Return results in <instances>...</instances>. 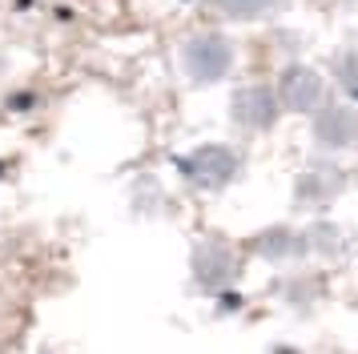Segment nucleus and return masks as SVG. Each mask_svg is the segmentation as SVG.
<instances>
[{
  "mask_svg": "<svg viewBox=\"0 0 358 354\" xmlns=\"http://www.w3.org/2000/svg\"><path fill=\"white\" fill-rule=\"evenodd\" d=\"M178 69L197 89L222 85L238 69V45L222 29H194L189 36H181L178 45Z\"/></svg>",
  "mask_w": 358,
  "mask_h": 354,
  "instance_id": "nucleus-1",
  "label": "nucleus"
},
{
  "mask_svg": "<svg viewBox=\"0 0 358 354\" xmlns=\"http://www.w3.org/2000/svg\"><path fill=\"white\" fill-rule=\"evenodd\" d=\"M213 13H222L226 20H238V24H250V20H270L278 16L290 0H206Z\"/></svg>",
  "mask_w": 358,
  "mask_h": 354,
  "instance_id": "nucleus-9",
  "label": "nucleus"
},
{
  "mask_svg": "<svg viewBox=\"0 0 358 354\" xmlns=\"http://www.w3.org/2000/svg\"><path fill=\"white\" fill-rule=\"evenodd\" d=\"M178 174L185 177V185H194V190H206V193H217L234 185L238 177H242V153L226 141H206L189 149V153H181L178 157Z\"/></svg>",
  "mask_w": 358,
  "mask_h": 354,
  "instance_id": "nucleus-2",
  "label": "nucleus"
},
{
  "mask_svg": "<svg viewBox=\"0 0 358 354\" xmlns=\"http://www.w3.org/2000/svg\"><path fill=\"white\" fill-rule=\"evenodd\" d=\"M229 125L238 133H270V129L282 121V101H278L274 85L266 80H250V85H238L229 93Z\"/></svg>",
  "mask_w": 358,
  "mask_h": 354,
  "instance_id": "nucleus-4",
  "label": "nucleus"
},
{
  "mask_svg": "<svg viewBox=\"0 0 358 354\" xmlns=\"http://www.w3.org/2000/svg\"><path fill=\"white\" fill-rule=\"evenodd\" d=\"M310 137L322 153H346L358 149V105L350 101H326L322 109L310 117Z\"/></svg>",
  "mask_w": 358,
  "mask_h": 354,
  "instance_id": "nucleus-6",
  "label": "nucleus"
},
{
  "mask_svg": "<svg viewBox=\"0 0 358 354\" xmlns=\"http://www.w3.org/2000/svg\"><path fill=\"white\" fill-rule=\"evenodd\" d=\"M250 250L266 262H298L310 254V234L294 229V225H270V229L254 234Z\"/></svg>",
  "mask_w": 358,
  "mask_h": 354,
  "instance_id": "nucleus-8",
  "label": "nucleus"
},
{
  "mask_svg": "<svg viewBox=\"0 0 358 354\" xmlns=\"http://www.w3.org/2000/svg\"><path fill=\"white\" fill-rule=\"evenodd\" d=\"M189 266H194L197 290L222 294V290H229L234 282H238V274H242V250L229 246V241H222V238H206V241L194 246Z\"/></svg>",
  "mask_w": 358,
  "mask_h": 354,
  "instance_id": "nucleus-5",
  "label": "nucleus"
},
{
  "mask_svg": "<svg viewBox=\"0 0 358 354\" xmlns=\"http://www.w3.org/2000/svg\"><path fill=\"white\" fill-rule=\"evenodd\" d=\"M274 93L282 101V113H302V117H314L326 101L334 97L330 80H326L322 69H314L306 61H290L274 80Z\"/></svg>",
  "mask_w": 358,
  "mask_h": 354,
  "instance_id": "nucleus-3",
  "label": "nucleus"
},
{
  "mask_svg": "<svg viewBox=\"0 0 358 354\" xmlns=\"http://www.w3.org/2000/svg\"><path fill=\"white\" fill-rule=\"evenodd\" d=\"M342 185H346V174H342L334 161H314V165H306L302 174H298V181H294V206L298 209H322L326 201H334L342 193Z\"/></svg>",
  "mask_w": 358,
  "mask_h": 354,
  "instance_id": "nucleus-7",
  "label": "nucleus"
},
{
  "mask_svg": "<svg viewBox=\"0 0 358 354\" xmlns=\"http://www.w3.org/2000/svg\"><path fill=\"white\" fill-rule=\"evenodd\" d=\"M330 77L358 101V48H342L334 57V64H330Z\"/></svg>",
  "mask_w": 358,
  "mask_h": 354,
  "instance_id": "nucleus-10",
  "label": "nucleus"
}]
</instances>
